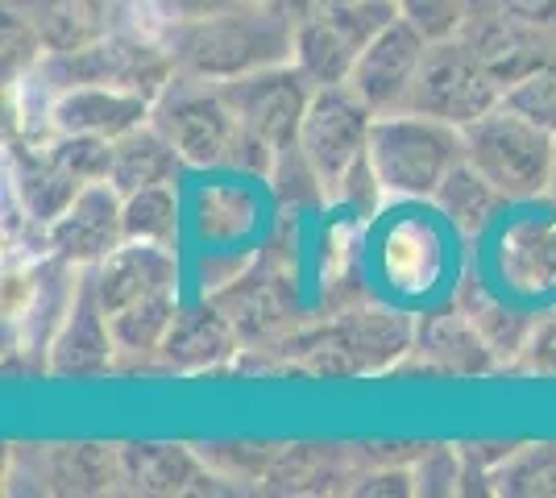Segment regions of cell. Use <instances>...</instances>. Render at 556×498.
Returning <instances> with one entry per match:
<instances>
[{
	"instance_id": "8d00e7d4",
	"label": "cell",
	"mask_w": 556,
	"mask_h": 498,
	"mask_svg": "<svg viewBox=\"0 0 556 498\" xmlns=\"http://www.w3.org/2000/svg\"><path fill=\"white\" fill-rule=\"evenodd\" d=\"M270 9H275L278 17H287V22L300 29L303 22H312V17H325L332 9H341L345 0H266Z\"/></svg>"
},
{
	"instance_id": "6da1fadb",
	"label": "cell",
	"mask_w": 556,
	"mask_h": 498,
	"mask_svg": "<svg viewBox=\"0 0 556 498\" xmlns=\"http://www.w3.org/2000/svg\"><path fill=\"white\" fill-rule=\"evenodd\" d=\"M166 47L175 54V72L200 84H229L262 67L291 63L295 25L278 17L270 4L232 0L216 13L175 22L166 29Z\"/></svg>"
},
{
	"instance_id": "ab89813d",
	"label": "cell",
	"mask_w": 556,
	"mask_h": 498,
	"mask_svg": "<svg viewBox=\"0 0 556 498\" xmlns=\"http://www.w3.org/2000/svg\"><path fill=\"white\" fill-rule=\"evenodd\" d=\"M465 17H478V13H498V0H462Z\"/></svg>"
},
{
	"instance_id": "9a60e30c",
	"label": "cell",
	"mask_w": 556,
	"mask_h": 498,
	"mask_svg": "<svg viewBox=\"0 0 556 498\" xmlns=\"http://www.w3.org/2000/svg\"><path fill=\"white\" fill-rule=\"evenodd\" d=\"M241 349H245V341H241L237 324L208 295L200 304L179 308L175 324L159 345V366L175 370V374H204V370H220Z\"/></svg>"
},
{
	"instance_id": "8fae6325",
	"label": "cell",
	"mask_w": 556,
	"mask_h": 498,
	"mask_svg": "<svg viewBox=\"0 0 556 498\" xmlns=\"http://www.w3.org/2000/svg\"><path fill=\"white\" fill-rule=\"evenodd\" d=\"M212 299L237 324L245 345H266L282 332L300 329V286L278 261H257L254 270L237 274L229 286L212 291Z\"/></svg>"
},
{
	"instance_id": "7c38bea8",
	"label": "cell",
	"mask_w": 556,
	"mask_h": 498,
	"mask_svg": "<svg viewBox=\"0 0 556 498\" xmlns=\"http://www.w3.org/2000/svg\"><path fill=\"white\" fill-rule=\"evenodd\" d=\"M116 336L113 324H109V311L100 304L92 283V270L84 266V279L75 286V299H71L63 324L50 341V357L47 370L54 379L67 382H88V379H104L116 366Z\"/></svg>"
},
{
	"instance_id": "f35d334b",
	"label": "cell",
	"mask_w": 556,
	"mask_h": 498,
	"mask_svg": "<svg viewBox=\"0 0 556 498\" xmlns=\"http://www.w3.org/2000/svg\"><path fill=\"white\" fill-rule=\"evenodd\" d=\"M166 13V22H191V17H204V13H216L232 0H154Z\"/></svg>"
},
{
	"instance_id": "277c9868",
	"label": "cell",
	"mask_w": 556,
	"mask_h": 498,
	"mask_svg": "<svg viewBox=\"0 0 556 498\" xmlns=\"http://www.w3.org/2000/svg\"><path fill=\"white\" fill-rule=\"evenodd\" d=\"M465 138V163L473 166L482 179L507 195L510 204L544 200L553 183V158H556V133L544 125L528 120L507 104L490 108L486 117L462 129Z\"/></svg>"
},
{
	"instance_id": "cb8c5ba5",
	"label": "cell",
	"mask_w": 556,
	"mask_h": 498,
	"mask_svg": "<svg viewBox=\"0 0 556 498\" xmlns=\"http://www.w3.org/2000/svg\"><path fill=\"white\" fill-rule=\"evenodd\" d=\"M457 308H462L465 316L478 324V332L486 336V345L494 349L498 366L528 354V345H532V336H535V320L523 316V311L507 308L498 295H490L486 283H478V279L462 283Z\"/></svg>"
},
{
	"instance_id": "d6a6232c",
	"label": "cell",
	"mask_w": 556,
	"mask_h": 498,
	"mask_svg": "<svg viewBox=\"0 0 556 498\" xmlns=\"http://www.w3.org/2000/svg\"><path fill=\"white\" fill-rule=\"evenodd\" d=\"M503 104L515 108V113H523L535 125H544L548 133H556V63L523 75L519 84H510L507 92H503Z\"/></svg>"
},
{
	"instance_id": "ac0fdd59",
	"label": "cell",
	"mask_w": 556,
	"mask_h": 498,
	"mask_svg": "<svg viewBox=\"0 0 556 498\" xmlns=\"http://www.w3.org/2000/svg\"><path fill=\"white\" fill-rule=\"evenodd\" d=\"M412 354L419 357L424 370L444 374V379H478V374L498 370V357L486 345V336L462 308L428 311L424 320H416V349Z\"/></svg>"
},
{
	"instance_id": "4dcf8cb0",
	"label": "cell",
	"mask_w": 556,
	"mask_h": 498,
	"mask_svg": "<svg viewBox=\"0 0 556 498\" xmlns=\"http://www.w3.org/2000/svg\"><path fill=\"white\" fill-rule=\"evenodd\" d=\"M490 482L498 495H556V445L515 449Z\"/></svg>"
},
{
	"instance_id": "484cf974",
	"label": "cell",
	"mask_w": 556,
	"mask_h": 498,
	"mask_svg": "<svg viewBox=\"0 0 556 498\" xmlns=\"http://www.w3.org/2000/svg\"><path fill=\"white\" fill-rule=\"evenodd\" d=\"M179 308H184L179 291H159V295H146V299H134L121 311H113L109 324H113L121 357H134V361L159 357V345H163V336L175 324Z\"/></svg>"
},
{
	"instance_id": "2e32d148",
	"label": "cell",
	"mask_w": 556,
	"mask_h": 498,
	"mask_svg": "<svg viewBox=\"0 0 556 498\" xmlns=\"http://www.w3.org/2000/svg\"><path fill=\"white\" fill-rule=\"evenodd\" d=\"M92 270L96 295L104 311L113 316L134 299L159 295V291H179V258L175 245H154V241H121L104 261L88 266Z\"/></svg>"
},
{
	"instance_id": "f1b7e54d",
	"label": "cell",
	"mask_w": 556,
	"mask_h": 498,
	"mask_svg": "<svg viewBox=\"0 0 556 498\" xmlns=\"http://www.w3.org/2000/svg\"><path fill=\"white\" fill-rule=\"evenodd\" d=\"M345 470V457L337 449H320V445H295V449H282L275 457V465L266 470V482L275 490H291V495H316L325 490V482H341Z\"/></svg>"
},
{
	"instance_id": "9c48e42d",
	"label": "cell",
	"mask_w": 556,
	"mask_h": 498,
	"mask_svg": "<svg viewBox=\"0 0 556 498\" xmlns=\"http://www.w3.org/2000/svg\"><path fill=\"white\" fill-rule=\"evenodd\" d=\"M220 95L229 100L237 120L254 133L257 142H266L275 154L295 150L300 142L307 104L316 95V84L295 67V63H278V67H262L229 84H216Z\"/></svg>"
},
{
	"instance_id": "44dd1931",
	"label": "cell",
	"mask_w": 556,
	"mask_h": 498,
	"mask_svg": "<svg viewBox=\"0 0 556 498\" xmlns=\"http://www.w3.org/2000/svg\"><path fill=\"white\" fill-rule=\"evenodd\" d=\"M17 4L42 34L47 54H75L116 29L113 0H17Z\"/></svg>"
},
{
	"instance_id": "1f68e13d",
	"label": "cell",
	"mask_w": 556,
	"mask_h": 498,
	"mask_svg": "<svg viewBox=\"0 0 556 498\" xmlns=\"http://www.w3.org/2000/svg\"><path fill=\"white\" fill-rule=\"evenodd\" d=\"M47 150L54 163L71 170L84 188L88 183H104L113 175V142L109 138H88V133H50Z\"/></svg>"
},
{
	"instance_id": "30bf717a",
	"label": "cell",
	"mask_w": 556,
	"mask_h": 498,
	"mask_svg": "<svg viewBox=\"0 0 556 498\" xmlns=\"http://www.w3.org/2000/svg\"><path fill=\"white\" fill-rule=\"evenodd\" d=\"M428 47H432V38L424 29H416L407 17H391L370 38V47L362 50L357 67L349 75V88L370 104L374 117L403 113L407 100H412Z\"/></svg>"
},
{
	"instance_id": "5bb4252c",
	"label": "cell",
	"mask_w": 556,
	"mask_h": 498,
	"mask_svg": "<svg viewBox=\"0 0 556 498\" xmlns=\"http://www.w3.org/2000/svg\"><path fill=\"white\" fill-rule=\"evenodd\" d=\"M125 241V195L104 179L88 183L71 208L47 225V250L67 266H96Z\"/></svg>"
},
{
	"instance_id": "b9f144b4",
	"label": "cell",
	"mask_w": 556,
	"mask_h": 498,
	"mask_svg": "<svg viewBox=\"0 0 556 498\" xmlns=\"http://www.w3.org/2000/svg\"><path fill=\"white\" fill-rule=\"evenodd\" d=\"M241 4H266V0H241Z\"/></svg>"
},
{
	"instance_id": "d590c367",
	"label": "cell",
	"mask_w": 556,
	"mask_h": 498,
	"mask_svg": "<svg viewBox=\"0 0 556 498\" xmlns=\"http://www.w3.org/2000/svg\"><path fill=\"white\" fill-rule=\"evenodd\" d=\"M523 361H528V370H535V374L556 379V320L535 324V336L532 345H528V354H523Z\"/></svg>"
},
{
	"instance_id": "4316f807",
	"label": "cell",
	"mask_w": 556,
	"mask_h": 498,
	"mask_svg": "<svg viewBox=\"0 0 556 498\" xmlns=\"http://www.w3.org/2000/svg\"><path fill=\"white\" fill-rule=\"evenodd\" d=\"M47 477L63 495H100L121 482V449L113 445H54L47 452Z\"/></svg>"
},
{
	"instance_id": "3957f363",
	"label": "cell",
	"mask_w": 556,
	"mask_h": 498,
	"mask_svg": "<svg viewBox=\"0 0 556 498\" xmlns=\"http://www.w3.org/2000/svg\"><path fill=\"white\" fill-rule=\"evenodd\" d=\"M366 154H370L382 195L437 200L444 179L465 163V138L457 125L403 108V113L374 117Z\"/></svg>"
},
{
	"instance_id": "5b68a950",
	"label": "cell",
	"mask_w": 556,
	"mask_h": 498,
	"mask_svg": "<svg viewBox=\"0 0 556 498\" xmlns=\"http://www.w3.org/2000/svg\"><path fill=\"white\" fill-rule=\"evenodd\" d=\"M374 113L362 95L349 84H332V88H316L307 117L300 129V154L312 166L325 204L337 200V191L345 183V175L366 158L370 150Z\"/></svg>"
},
{
	"instance_id": "ba28073f",
	"label": "cell",
	"mask_w": 556,
	"mask_h": 498,
	"mask_svg": "<svg viewBox=\"0 0 556 498\" xmlns=\"http://www.w3.org/2000/svg\"><path fill=\"white\" fill-rule=\"evenodd\" d=\"M391 17H399L394 0H345L341 9H332L325 17H312V22H303L295 29V54H291V63L316 88L349 84V75L357 67L362 50L370 47V38Z\"/></svg>"
},
{
	"instance_id": "e0dca14e",
	"label": "cell",
	"mask_w": 556,
	"mask_h": 498,
	"mask_svg": "<svg viewBox=\"0 0 556 498\" xmlns=\"http://www.w3.org/2000/svg\"><path fill=\"white\" fill-rule=\"evenodd\" d=\"M535 29H540V25L519 22V17H510V13H478V17H465L457 34H462L465 47L478 54V63H482V67L503 84V92H507L510 84H519L523 75H532L553 63Z\"/></svg>"
},
{
	"instance_id": "74e56055",
	"label": "cell",
	"mask_w": 556,
	"mask_h": 498,
	"mask_svg": "<svg viewBox=\"0 0 556 498\" xmlns=\"http://www.w3.org/2000/svg\"><path fill=\"white\" fill-rule=\"evenodd\" d=\"M498 13L532 25H556V0H498Z\"/></svg>"
},
{
	"instance_id": "52a82bcc",
	"label": "cell",
	"mask_w": 556,
	"mask_h": 498,
	"mask_svg": "<svg viewBox=\"0 0 556 498\" xmlns=\"http://www.w3.org/2000/svg\"><path fill=\"white\" fill-rule=\"evenodd\" d=\"M498 104H503V84L478 63V54L462 42V34L428 47L412 100H407L412 113L437 117L444 125H457V129L486 117Z\"/></svg>"
},
{
	"instance_id": "e575fe53",
	"label": "cell",
	"mask_w": 556,
	"mask_h": 498,
	"mask_svg": "<svg viewBox=\"0 0 556 498\" xmlns=\"http://www.w3.org/2000/svg\"><path fill=\"white\" fill-rule=\"evenodd\" d=\"M394 9H399V17H407L416 29H424L432 42L453 38L465 22L462 0H394Z\"/></svg>"
},
{
	"instance_id": "836d02e7",
	"label": "cell",
	"mask_w": 556,
	"mask_h": 498,
	"mask_svg": "<svg viewBox=\"0 0 556 498\" xmlns=\"http://www.w3.org/2000/svg\"><path fill=\"white\" fill-rule=\"evenodd\" d=\"M412 474H416V495H457V490H465L462 449H444V445L424 449L412 465Z\"/></svg>"
},
{
	"instance_id": "603a6c76",
	"label": "cell",
	"mask_w": 556,
	"mask_h": 498,
	"mask_svg": "<svg viewBox=\"0 0 556 498\" xmlns=\"http://www.w3.org/2000/svg\"><path fill=\"white\" fill-rule=\"evenodd\" d=\"M179 166L187 163L184 154L175 150V142L159 129V120H146L134 133L113 142V175H109V183L121 195H129V191L154 188V183H175Z\"/></svg>"
},
{
	"instance_id": "60d3db41",
	"label": "cell",
	"mask_w": 556,
	"mask_h": 498,
	"mask_svg": "<svg viewBox=\"0 0 556 498\" xmlns=\"http://www.w3.org/2000/svg\"><path fill=\"white\" fill-rule=\"evenodd\" d=\"M548 200H553V208H556V158H553V183H548Z\"/></svg>"
},
{
	"instance_id": "7402d4cb",
	"label": "cell",
	"mask_w": 556,
	"mask_h": 498,
	"mask_svg": "<svg viewBox=\"0 0 556 498\" xmlns=\"http://www.w3.org/2000/svg\"><path fill=\"white\" fill-rule=\"evenodd\" d=\"M9 163H13V191L22 200L25 216L38 220L42 229H47L50 220H59V216L67 213L71 200L84 191V183L71 170H63V166L54 163L47 142L42 145L17 142L13 154H9Z\"/></svg>"
},
{
	"instance_id": "4fadbf2b",
	"label": "cell",
	"mask_w": 556,
	"mask_h": 498,
	"mask_svg": "<svg viewBox=\"0 0 556 498\" xmlns=\"http://www.w3.org/2000/svg\"><path fill=\"white\" fill-rule=\"evenodd\" d=\"M154 95L109 84H63L47 100L50 133H88V138H125L138 125L154 120ZM47 133V138H50Z\"/></svg>"
},
{
	"instance_id": "7a4b0ae2",
	"label": "cell",
	"mask_w": 556,
	"mask_h": 498,
	"mask_svg": "<svg viewBox=\"0 0 556 498\" xmlns=\"http://www.w3.org/2000/svg\"><path fill=\"white\" fill-rule=\"evenodd\" d=\"M154 120L184 154L187 166H200V170L232 166L241 175H275L278 154L237 120L216 84L175 75L154 104Z\"/></svg>"
},
{
	"instance_id": "8992f818",
	"label": "cell",
	"mask_w": 556,
	"mask_h": 498,
	"mask_svg": "<svg viewBox=\"0 0 556 498\" xmlns=\"http://www.w3.org/2000/svg\"><path fill=\"white\" fill-rule=\"evenodd\" d=\"M50 88L63 84H109V88H134V92L159 95L175 79V54L166 38H138V34H109L75 54H50L42 63Z\"/></svg>"
},
{
	"instance_id": "f546056e",
	"label": "cell",
	"mask_w": 556,
	"mask_h": 498,
	"mask_svg": "<svg viewBox=\"0 0 556 498\" xmlns=\"http://www.w3.org/2000/svg\"><path fill=\"white\" fill-rule=\"evenodd\" d=\"M503 270L515 279V286H528V291L553 286L556 283V225L515 229L510 250L503 254Z\"/></svg>"
},
{
	"instance_id": "ffe728a7",
	"label": "cell",
	"mask_w": 556,
	"mask_h": 498,
	"mask_svg": "<svg viewBox=\"0 0 556 498\" xmlns=\"http://www.w3.org/2000/svg\"><path fill=\"white\" fill-rule=\"evenodd\" d=\"M121 482L138 495H187L216 482L208 461L187 445H121Z\"/></svg>"
},
{
	"instance_id": "83f0119b",
	"label": "cell",
	"mask_w": 556,
	"mask_h": 498,
	"mask_svg": "<svg viewBox=\"0 0 556 498\" xmlns=\"http://www.w3.org/2000/svg\"><path fill=\"white\" fill-rule=\"evenodd\" d=\"M179 238V191L175 183H154L125 195V241L175 245Z\"/></svg>"
},
{
	"instance_id": "d4e9b609",
	"label": "cell",
	"mask_w": 556,
	"mask_h": 498,
	"mask_svg": "<svg viewBox=\"0 0 556 498\" xmlns=\"http://www.w3.org/2000/svg\"><path fill=\"white\" fill-rule=\"evenodd\" d=\"M510 200L494 188L490 179H482L469 163H462L437 191V208L444 213V220L462 233V238H482L494 216L507 208Z\"/></svg>"
},
{
	"instance_id": "d6986e66",
	"label": "cell",
	"mask_w": 556,
	"mask_h": 498,
	"mask_svg": "<svg viewBox=\"0 0 556 498\" xmlns=\"http://www.w3.org/2000/svg\"><path fill=\"white\" fill-rule=\"evenodd\" d=\"M332 324L357 361V374H387L416 349V320L382 304H345L332 311Z\"/></svg>"
}]
</instances>
